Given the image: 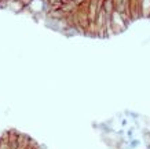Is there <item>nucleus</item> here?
Wrapping results in <instances>:
<instances>
[{
    "label": "nucleus",
    "instance_id": "f03ea898",
    "mask_svg": "<svg viewBox=\"0 0 150 149\" xmlns=\"http://www.w3.org/2000/svg\"><path fill=\"white\" fill-rule=\"evenodd\" d=\"M127 138H128V140H132V138H134V127L128 128V131H127Z\"/></svg>",
    "mask_w": 150,
    "mask_h": 149
},
{
    "label": "nucleus",
    "instance_id": "f257e3e1",
    "mask_svg": "<svg viewBox=\"0 0 150 149\" xmlns=\"http://www.w3.org/2000/svg\"><path fill=\"white\" fill-rule=\"evenodd\" d=\"M139 145H141V141L137 140V138H132V140H129V148H131V149L138 148Z\"/></svg>",
    "mask_w": 150,
    "mask_h": 149
},
{
    "label": "nucleus",
    "instance_id": "7ed1b4c3",
    "mask_svg": "<svg viewBox=\"0 0 150 149\" xmlns=\"http://www.w3.org/2000/svg\"><path fill=\"white\" fill-rule=\"evenodd\" d=\"M121 126H123V127H127V126H128V120H127L125 118L121 120Z\"/></svg>",
    "mask_w": 150,
    "mask_h": 149
},
{
    "label": "nucleus",
    "instance_id": "20e7f679",
    "mask_svg": "<svg viewBox=\"0 0 150 149\" xmlns=\"http://www.w3.org/2000/svg\"><path fill=\"white\" fill-rule=\"evenodd\" d=\"M36 149H41V148H40V146H37V148H36Z\"/></svg>",
    "mask_w": 150,
    "mask_h": 149
}]
</instances>
